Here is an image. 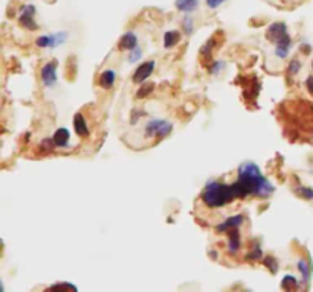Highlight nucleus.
Here are the masks:
<instances>
[{"mask_svg": "<svg viewBox=\"0 0 313 292\" xmlns=\"http://www.w3.org/2000/svg\"><path fill=\"white\" fill-rule=\"evenodd\" d=\"M234 189L237 198H246L249 195L266 198L274 193V186L252 161H246L238 167V178L234 183Z\"/></svg>", "mask_w": 313, "mask_h": 292, "instance_id": "obj_1", "label": "nucleus"}, {"mask_svg": "<svg viewBox=\"0 0 313 292\" xmlns=\"http://www.w3.org/2000/svg\"><path fill=\"white\" fill-rule=\"evenodd\" d=\"M234 200H237V193L232 186H226L217 181H211L208 183L205 190L202 192V201L205 206L211 207V209H217V207H223L229 203H232Z\"/></svg>", "mask_w": 313, "mask_h": 292, "instance_id": "obj_2", "label": "nucleus"}, {"mask_svg": "<svg viewBox=\"0 0 313 292\" xmlns=\"http://www.w3.org/2000/svg\"><path fill=\"white\" fill-rule=\"evenodd\" d=\"M266 37L269 41H272L275 44V53L278 58H286L289 55V50H290V44H292V40L287 34V28L284 23H274L269 26L268 32H266Z\"/></svg>", "mask_w": 313, "mask_h": 292, "instance_id": "obj_3", "label": "nucleus"}, {"mask_svg": "<svg viewBox=\"0 0 313 292\" xmlns=\"http://www.w3.org/2000/svg\"><path fill=\"white\" fill-rule=\"evenodd\" d=\"M145 136L156 137V139H164L173 131V124L164 119H150L144 127Z\"/></svg>", "mask_w": 313, "mask_h": 292, "instance_id": "obj_4", "label": "nucleus"}, {"mask_svg": "<svg viewBox=\"0 0 313 292\" xmlns=\"http://www.w3.org/2000/svg\"><path fill=\"white\" fill-rule=\"evenodd\" d=\"M34 16H35V7L34 5H25L20 11V17H19V22L23 28L29 29V31H35L38 29V25L35 23L34 20Z\"/></svg>", "mask_w": 313, "mask_h": 292, "instance_id": "obj_5", "label": "nucleus"}, {"mask_svg": "<svg viewBox=\"0 0 313 292\" xmlns=\"http://www.w3.org/2000/svg\"><path fill=\"white\" fill-rule=\"evenodd\" d=\"M41 79L46 87H54L57 84V63H47L41 69Z\"/></svg>", "mask_w": 313, "mask_h": 292, "instance_id": "obj_6", "label": "nucleus"}, {"mask_svg": "<svg viewBox=\"0 0 313 292\" xmlns=\"http://www.w3.org/2000/svg\"><path fill=\"white\" fill-rule=\"evenodd\" d=\"M154 70V61H145L142 63L136 70H135V75H133V82L135 84H142L144 81H147V78L153 73Z\"/></svg>", "mask_w": 313, "mask_h": 292, "instance_id": "obj_7", "label": "nucleus"}, {"mask_svg": "<svg viewBox=\"0 0 313 292\" xmlns=\"http://www.w3.org/2000/svg\"><path fill=\"white\" fill-rule=\"evenodd\" d=\"M66 34H55V35H41L37 38V46L38 47H57L61 43H65Z\"/></svg>", "mask_w": 313, "mask_h": 292, "instance_id": "obj_8", "label": "nucleus"}, {"mask_svg": "<svg viewBox=\"0 0 313 292\" xmlns=\"http://www.w3.org/2000/svg\"><path fill=\"white\" fill-rule=\"evenodd\" d=\"M241 247V238L238 228L229 230V244H228V253L229 254H237Z\"/></svg>", "mask_w": 313, "mask_h": 292, "instance_id": "obj_9", "label": "nucleus"}, {"mask_svg": "<svg viewBox=\"0 0 313 292\" xmlns=\"http://www.w3.org/2000/svg\"><path fill=\"white\" fill-rule=\"evenodd\" d=\"M116 82V72L109 69V70H104L99 76V87L104 88V90H109L115 85Z\"/></svg>", "mask_w": 313, "mask_h": 292, "instance_id": "obj_10", "label": "nucleus"}, {"mask_svg": "<svg viewBox=\"0 0 313 292\" xmlns=\"http://www.w3.org/2000/svg\"><path fill=\"white\" fill-rule=\"evenodd\" d=\"M74 128H75V133L81 137H86L89 136V128H87V122L84 119V116L81 113H77L74 116Z\"/></svg>", "mask_w": 313, "mask_h": 292, "instance_id": "obj_11", "label": "nucleus"}, {"mask_svg": "<svg viewBox=\"0 0 313 292\" xmlns=\"http://www.w3.org/2000/svg\"><path fill=\"white\" fill-rule=\"evenodd\" d=\"M243 216L241 215H235V216H231L228 218L225 222H222L220 225H217V231H229L232 228H238L241 224H243Z\"/></svg>", "mask_w": 313, "mask_h": 292, "instance_id": "obj_12", "label": "nucleus"}, {"mask_svg": "<svg viewBox=\"0 0 313 292\" xmlns=\"http://www.w3.org/2000/svg\"><path fill=\"white\" fill-rule=\"evenodd\" d=\"M136 44H138V38H136V34H133V32H126L119 40L121 50H132L136 47Z\"/></svg>", "mask_w": 313, "mask_h": 292, "instance_id": "obj_13", "label": "nucleus"}, {"mask_svg": "<svg viewBox=\"0 0 313 292\" xmlns=\"http://www.w3.org/2000/svg\"><path fill=\"white\" fill-rule=\"evenodd\" d=\"M69 139H71V134H69V131H68L66 128H60V130H57V131H55V134H54V142H55V146H60V148L68 146Z\"/></svg>", "mask_w": 313, "mask_h": 292, "instance_id": "obj_14", "label": "nucleus"}, {"mask_svg": "<svg viewBox=\"0 0 313 292\" xmlns=\"http://www.w3.org/2000/svg\"><path fill=\"white\" fill-rule=\"evenodd\" d=\"M176 7L179 11L191 13L199 7V0H176Z\"/></svg>", "mask_w": 313, "mask_h": 292, "instance_id": "obj_15", "label": "nucleus"}, {"mask_svg": "<svg viewBox=\"0 0 313 292\" xmlns=\"http://www.w3.org/2000/svg\"><path fill=\"white\" fill-rule=\"evenodd\" d=\"M179 41H180V34H179L177 31H168V32L165 34V37H164V46H165L167 49L176 46Z\"/></svg>", "mask_w": 313, "mask_h": 292, "instance_id": "obj_16", "label": "nucleus"}, {"mask_svg": "<svg viewBox=\"0 0 313 292\" xmlns=\"http://www.w3.org/2000/svg\"><path fill=\"white\" fill-rule=\"evenodd\" d=\"M281 287L284 290H292L298 287V280L293 275H284V278L281 280Z\"/></svg>", "mask_w": 313, "mask_h": 292, "instance_id": "obj_17", "label": "nucleus"}, {"mask_svg": "<svg viewBox=\"0 0 313 292\" xmlns=\"http://www.w3.org/2000/svg\"><path fill=\"white\" fill-rule=\"evenodd\" d=\"M153 90H154V84H144V85H141L139 90L136 91V98H138V99L147 98Z\"/></svg>", "mask_w": 313, "mask_h": 292, "instance_id": "obj_18", "label": "nucleus"}, {"mask_svg": "<svg viewBox=\"0 0 313 292\" xmlns=\"http://www.w3.org/2000/svg\"><path fill=\"white\" fill-rule=\"evenodd\" d=\"M298 268H299V271H301V274H302V281H308V278H310V268H308V263H307L305 260H299Z\"/></svg>", "mask_w": 313, "mask_h": 292, "instance_id": "obj_19", "label": "nucleus"}, {"mask_svg": "<svg viewBox=\"0 0 313 292\" xmlns=\"http://www.w3.org/2000/svg\"><path fill=\"white\" fill-rule=\"evenodd\" d=\"M263 253H262V248H260L258 245H254V250L247 254V259L249 260H258V259H262Z\"/></svg>", "mask_w": 313, "mask_h": 292, "instance_id": "obj_20", "label": "nucleus"}, {"mask_svg": "<svg viewBox=\"0 0 313 292\" xmlns=\"http://www.w3.org/2000/svg\"><path fill=\"white\" fill-rule=\"evenodd\" d=\"M141 55H142V50L136 46L135 49H132L130 50V55H129V61L130 63H135V61H138L139 58H141Z\"/></svg>", "mask_w": 313, "mask_h": 292, "instance_id": "obj_21", "label": "nucleus"}, {"mask_svg": "<svg viewBox=\"0 0 313 292\" xmlns=\"http://www.w3.org/2000/svg\"><path fill=\"white\" fill-rule=\"evenodd\" d=\"M265 265H266V266H269V268H271V271H272L274 274H275V272H277V269H278V262H277L274 257H271V256L265 259Z\"/></svg>", "mask_w": 313, "mask_h": 292, "instance_id": "obj_22", "label": "nucleus"}, {"mask_svg": "<svg viewBox=\"0 0 313 292\" xmlns=\"http://www.w3.org/2000/svg\"><path fill=\"white\" fill-rule=\"evenodd\" d=\"M299 69H301V63H299L298 60H293V61L290 63V66H289V73L296 75V73L299 72Z\"/></svg>", "mask_w": 313, "mask_h": 292, "instance_id": "obj_23", "label": "nucleus"}, {"mask_svg": "<svg viewBox=\"0 0 313 292\" xmlns=\"http://www.w3.org/2000/svg\"><path fill=\"white\" fill-rule=\"evenodd\" d=\"M296 193H299L302 198H307V200H311V198H313V190H311V189H304V187H301V189L296 190Z\"/></svg>", "mask_w": 313, "mask_h": 292, "instance_id": "obj_24", "label": "nucleus"}, {"mask_svg": "<svg viewBox=\"0 0 313 292\" xmlns=\"http://www.w3.org/2000/svg\"><path fill=\"white\" fill-rule=\"evenodd\" d=\"M226 0H206V5L210 7V8H213V10H216V8H219L222 4H225Z\"/></svg>", "mask_w": 313, "mask_h": 292, "instance_id": "obj_25", "label": "nucleus"}, {"mask_svg": "<svg viewBox=\"0 0 313 292\" xmlns=\"http://www.w3.org/2000/svg\"><path fill=\"white\" fill-rule=\"evenodd\" d=\"M305 85H307V90H308V93L313 96V76H308V78H307V81H305Z\"/></svg>", "mask_w": 313, "mask_h": 292, "instance_id": "obj_26", "label": "nucleus"}, {"mask_svg": "<svg viewBox=\"0 0 313 292\" xmlns=\"http://www.w3.org/2000/svg\"><path fill=\"white\" fill-rule=\"evenodd\" d=\"M57 287H61V289H75V286H72V284H66V283L54 284V286H52V289H57Z\"/></svg>", "mask_w": 313, "mask_h": 292, "instance_id": "obj_27", "label": "nucleus"}, {"mask_svg": "<svg viewBox=\"0 0 313 292\" xmlns=\"http://www.w3.org/2000/svg\"><path fill=\"white\" fill-rule=\"evenodd\" d=\"M183 23H185L186 32H191V31H193V25H191V23H193V20H191V19H185V22H183Z\"/></svg>", "mask_w": 313, "mask_h": 292, "instance_id": "obj_28", "label": "nucleus"}, {"mask_svg": "<svg viewBox=\"0 0 313 292\" xmlns=\"http://www.w3.org/2000/svg\"><path fill=\"white\" fill-rule=\"evenodd\" d=\"M311 69H313V63H311Z\"/></svg>", "mask_w": 313, "mask_h": 292, "instance_id": "obj_29", "label": "nucleus"}]
</instances>
